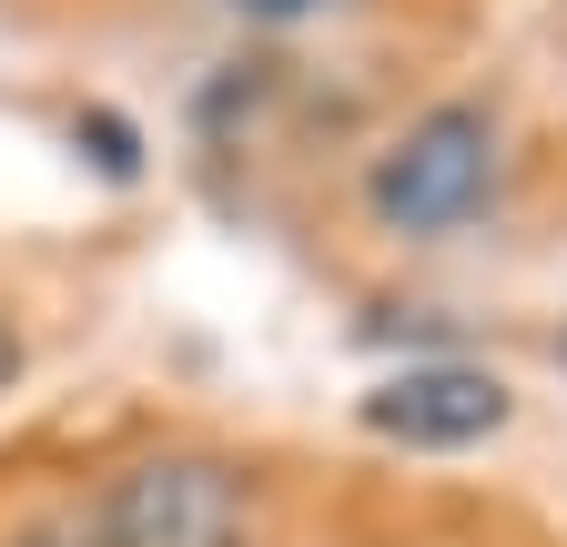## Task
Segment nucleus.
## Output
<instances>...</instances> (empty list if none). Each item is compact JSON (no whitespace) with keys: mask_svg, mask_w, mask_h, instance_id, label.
Listing matches in <instances>:
<instances>
[{"mask_svg":"<svg viewBox=\"0 0 567 547\" xmlns=\"http://www.w3.org/2000/svg\"><path fill=\"white\" fill-rule=\"evenodd\" d=\"M11 375H21V334H11V314H0V395H11Z\"/></svg>","mask_w":567,"mask_h":547,"instance_id":"423d86ee","label":"nucleus"},{"mask_svg":"<svg viewBox=\"0 0 567 547\" xmlns=\"http://www.w3.org/2000/svg\"><path fill=\"white\" fill-rule=\"evenodd\" d=\"M234 11H254V21H295V11H315V0H234Z\"/></svg>","mask_w":567,"mask_h":547,"instance_id":"39448f33","label":"nucleus"},{"mask_svg":"<svg viewBox=\"0 0 567 547\" xmlns=\"http://www.w3.org/2000/svg\"><path fill=\"white\" fill-rule=\"evenodd\" d=\"M365 436H385V446H425V456H446V446H486L496 426L517 416V395H507V375H486V365H405V375H385L365 405Z\"/></svg>","mask_w":567,"mask_h":547,"instance_id":"7ed1b4c3","label":"nucleus"},{"mask_svg":"<svg viewBox=\"0 0 567 547\" xmlns=\"http://www.w3.org/2000/svg\"><path fill=\"white\" fill-rule=\"evenodd\" d=\"M0 547H102V537H92V527H61V517H51V527H21V537H0Z\"/></svg>","mask_w":567,"mask_h":547,"instance_id":"20e7f679","label":"nucleus"},{"mask_svg":"<svg viewBox=\"0 0 567 547\" xmlns=\"http://www.w3.org/2000/svg\"><path fill=\"white\" fill-rule=\"evenodd\" d=\"M92 537L102 547H244L254 537V487L224 456H142L102 487Z\"/></svg>","mask_w":567,"mask_h":547,"instance_id":"f03ea898","label":"nucleus"},{"mask_svg":"<svg viewBox=\"0 0 567 547\" xmlns=\"http://www.w3.org/2000/svg\"><path fill=\"white\" fill-rule=\"evenodd\" d=\"M486 193H496V112H486V102H436V112H415L395 143L375 153V173H365L375 224L405 234V244L456 234L466 214H486Z\"/></svg>","mask_w":567,"mask_h":547,"instance_id":"f257e3e1","label":"nucleus"}]
</instances>
